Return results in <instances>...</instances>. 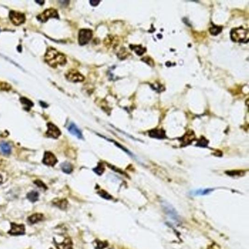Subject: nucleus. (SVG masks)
<instances>
[{"label": "nucleus", "mask_w": 249, "mask_h": 249, "mask_svg": "<svg viewBox=\"0 0 249 249\" xmlns=\"http://www.w3.org/2000/svg\"><path fill=\"white\" fill-rule=\"evenodd\" d=\"M60 167L62 171L66 174H70L73 171V167L72 165L67 161L62 163Z\"/></svg>", "instance_id": "nucleus-17"}, {"label": "nucleus", "mask_w": 249, "mask_h": 249, "mask_svg": "<svg viewBox=\"0 0 249 249\" xmlns=\"http://www.w3.org/2000/svg\"><path fill=\"white\" fill-rule=\"evenodd\" d=\"M149 136L151 137L162 139L165 137V133L163 130L161 129H154L149 132Z\"/></svg>", "instance_id": "nucleus-15"}, {"label": "nucleus", "mask_w": 249, "mask_h": 249, "mask_svg": "<svg viewBox=\"0 0 249 249\" xmlns=\"http://www.w3.org/2000/svg\"><path fill=\"white\" fill-rule=\"evenodd\" d=\"M48 129L46 133V134L48 137L52 138L57 139L61 135V132L60 129L58 128L57 126L52 123H48L47 124Z\"/></svg>", "instance_id": "nucleus-6"}, {"label": "nucleus", "mask_w": 249, "mask_h": 249, "mask_svg": "<svg viewBox=\"0 0 249 249\" xmlns=\"http://www.w3.org/2000/svg\"><path fill=\"white\" fill-rule=\"evenodd\" d=\"M59 18V15L57 11L53 8L47 9L38 16L39 20L42 22H45L47 21L48 18Z\"/></svg>", "instance_id": "nucleus-5"}, {"label": "nucleus", "mask_w": 249, "mask_h": 249, "mask_svg": "<svg viewBox=\"0 0 249 249\" xmlns=\"http://www.w3.org/2000/svg\"><path fill=\"white\" fill-rule=\"evenodd\" d=\"M34 183H35V185H37L39 187H41V188H44V189H47V187L46 186H45V184H44L43 182H42L41 181H39V180H36L34 182Z\"/></svg>", "instance_id": "nucleus-26"}, {"label": "nucleus", "mask_w": 249, "mask_h": 249, "mask_svg": "<svg viewBox=\"0 0 249 249\" xmlns=\"http://www.w3.org/2000/svg\"><path fill=\"white\" fill-rule=\"evenodd\" d=\"M20 101H21L22 104H25V105H27V108L28 109H29V108L32 107L33 106V103L31 101L27 99V98H25V97L21 98V99H20Z\"/></svg>", "instance_id": "nucleus-23"}, {"label": "nucleus", "mask_w": 249, "mask_h": 249, "mask_svg": "<svg viewBox=\"0 0 249 249\" xmlns=\"http://www.w3.org/2000/svg\"><path fill=\"white\" fill-rule=\"evenodd\" d=\"M43 162L44 165L48 166H54L58 162V160L52 152L47 151L44 153Z\"/></svg>", "instance_id": "nucleus-8"}, {"label": "nucleus", "mask_w": 249, "mask_h": 249, "mask_svg": "<svg viewBox=\"0 0 249 249\" xmlns=\"http://www.w3.org/2000/svg\"><path fill=\"white\" fill-rule=\"evenodd\" d=\"M92 37V32L88 29H82L79 33V40L80 45L87 44Z\"/></svg>", "instance_id": "nucleus-3"}, {"label": "nucleus", "mask_w": 249, "mask_h": 249, "mask_svg": "<svg viewBox=\"0 0 249 249\" xmlns=\"http://www.w3.org/2000/svg\"><path fill=\"white\" fill-rule=\"evenodd\" d=\"M8 178L7 173L5 171L0 170V185L6 181Z\"/></svg>", "instance_id": "nucleus-21"}, {"label": "nucleus", "mask_w": 249, "mask_h": 249, "mask_svg": "<svg viewBox=\"0 0 249 249\" xmlns=\"http://www.w3.org/2000/svg\"><path fill=\"white\" fill-rule=\"evenodd\" d=\"M8 233L11 235H23L25 234V227L23 224L11 223L10 230Z\"/></svg>", "instance_id": "nucleus-7"}, {"label": "nucleus", "mask_w": 249, "mask_h": 249, "mask_svg": "<svg viewBox=\"0 0 249 249\" xmlns=\"http://www.w3.org/2000/svg\"><path fill=\"white\" fill-rule=\"evenodd\" d=\"M130 47L132 49L134 50L136 52V53L138 55H142L145 52V48L142 47L141 46H135H135H132Z\"/></svg>", "instance_id": "nucleus-20"}, {"label": "nucleus", "mask_w": 249, "mask_h": 249, "mask_svg": "<svg viewBox=\"0 0 249 249\" xmlns=\"http://www.w3.org/2000/svg\"><path fill=\"white\" fill-rule=\"evenodd\" d=\"M99 2H99V1H90V3L91 4L92 6H97V5L99 4Z\"/></svg>", "instance_id": "nucleus-28"}, {"label": "nucleus", "mask_w": 249, "mask_h": 249, "mask_svg": "<svg viewBox=\"0 0 249 249\" xmlns=\"http://www.w3.org/2000/svg\"><path fill=\"white\" fill-rule=\"evenodd\" d=\"M43 219V215L42 214H34L28 218V222L31 224L36 223L42 221Z\"/></svg>", "instance_id": "nucleus-13"}, {"label": "nucleus", "mask_w": 249, "mask_h": 249, "mask_svg": "<svg viewBox=\"0 0 249 249\" xmlns=\"http://www.w3.org/2000/svg\"><path fill=\"white\" fill-rule=\"evenodd\" d=\"M9 18L13 24L18 26L25 22L26 17L23 13L19 12L12 11L9 13Z\"/></svg>", "instance_id": "nucleus-4"}, {"label": "nucleus", "mask_w": 249, "mask_h": 249, "mask_svg": "<svg viewBox=\"0 0 249 249\" xmlns=\"http://www.w3.org/2000/svg\"><path fill=\"white\" fill-rule=\"evenodd\" d=\"M39 194L38 192L35 191H32L27 194V198L32 202H35L38 201Z\"/></svg>", "instance_id": "nucleus-18"}, {"label": "nucleus", "mask_w": 249, "mask_h": 249, "mask_svg": "<svg viewBox=\"0 0 249 249\" xmlns=\"http://www.w3.org/2000/svg\"><path fill=\"white\" fill-rule=\"evenodd\" d=\"M213 188H205V189H199L195 190L192 191L191 192V195L192 196H203L210 194L213 191Z\"/></svg>", "instance_id": "nucleus-12"}, {"label": "nucleus", "mask_w": 249, "mask_h": 249, "mask_svg": "<svg viewBox=\"0 0 249 249\" xmlns=\"http://www.w3.org/2000/svg\"><path fill=\"white\" fill-rule=\"evenodd\" d=\"M68 130L71 134L76 136L79 139H83V136L82 133L79 128L74 123H71L68 128Z\"/></svg>", "instance_id": "nucleus-10"}, {"label": "nucleus", "mask_w": 249, "mask_h": 249, "mask_svg": "<svg viewBox=\"0 0 249 249\" xmlns=\"http://www.w3.org/2000/svg\"><path fill=\"white\" fill-rule=\"evenodd\" d=\"M104 170H105V168H104L103 165L101 164H99V165H97V167H96L95 169H93L94 172L99 175H101V174H102L104 172Z\"/></svg>", "instance_id": "nucleus-22"}, {"label": "nucleus", "mask_w": 249, "mask_h": 249, "mask_svg": "<svg viewBox=\"0 0 249 249\" xmlns=\"http://www.w3.org/2000/svg\"><path fill=\"white\" fill-rule=\"evenodd\" d=\"M0 149L2 153L6 155H9L11 152V148L8 143L2 142L0 143Z\"/></svg>", "instance_id": "nucleus-14"}, {"label": "nucleus", "mask_w": 249, "mask_h": 249, "mask_svg": "<svg viewBox=\"0 0 249 249\" xmlns=\"http://www.w3.org/2000/svg\"><path fill=\"white\" fill-rule=\"evenodd\" d=\"M57 246L58 249H73V244L71 240L69 239H66L63 242Z\"/></svg>", "instance_id": "nucleus-16"}, {"label": "nucleus", "mask_w": 249, "mask_h": 249, "mask_svg": "<svg viewBox=\"0 0 249 249\" xmlns=\"http://www.w3.org/2000/svg\"><path fill=\"white\" fill-rule=\"evenodd\" d=\"M231 37L232 40L238 43H247L249 41V31L243 27L234 28L231 31Z\"/></svg>", "instance_id": "nucleus-2"}, {"label": "nucleus", "mask_w": 249, "mask_h": 249, "mask_svg": "<svg viewBox=\"0 0 249 249\" xmlns=\"http://www.w3.org/2000/svg\"><path fill=\"white\" fill-rule=\"evenodd\" d=\"M162 204L165 211H166V213L169 214L171 218H174V219L176 220L178 215L174 208L172 207L170 204H169L166 202H163Z\"/></svg>", "instance_id": "nucleus-11"}, {"label": "nucleus", "mask_w": 249, "mask_h": 249, "mask_svg": "<svg viewBox=\"0 0 249 249\" xmlns=\"http://www.w3.org/2000/svg\"><path fill=\"white\" fill-rule=\"evenodd\" d=\"M40 104H41V105H42L43 107L46 108L47 107V105H46V104H45V103H44L41 102H40Z\"/></svg>", "instance_id": "nucleus-29"}, {"label": "nucleus", "mask_w": 249, "mask_h": 249, "mask_svg": "<svg viewBox=\"0 0 249 249\" xmlns=\"http://www.w3.org/2000/svg\"><path fill=\"white\" fill-rule=\"evenodd\" d=\"M66 77L67 79L72 82H80L83 81L84 80V77L82 76L79 71L76 70L70 71L68 74L66 75Z\"/></svg>", "instance_id": "nucleus-9"}, {"label": "nucleus", "mask_w": 249, "mask_h": 249, "mask_svg": "<svg viewBox=\"0 0 249 249\" xmlns=\"http://www.w3.org/2000/svg\"><path fill=\"white\" fill-rule=\"evenodd\" d=\"M45 60L50 66L55 67L59 65H62L66 63V59L65 55L57 50L49 48L45 55Z\"/></svg>", "instance_id": "nucleus-1"}, {"label": "nucleus", "mask_w": 249, "mask_h": 249, "mask_svg": "<svg viewBox=\"0 0 249 249\" xmlns=\"http://www.w3.org/2000/svg\"><path fill=\"white\" fill-rule=\"evenodd\" d=\"M54 204L60 209H65L67 207V202L64 200H59L55 202Z\"/></svg>", "instance_id": "nucleus-19"}, {"label": "nucleus", "mask_w": 249, "mask_h": 249, "mask_svg": "<svg viewBox=\"0 0 249 249\" xmlns=\"http://www.w3.org/2000/svg\"><path fill=\"white\" fill-rule=\"evenodd\" d=\"M106 246L107 244L104 243L102 242H99V243L97 244V247H98V249H103Z\"/></svg>", "instance_id": "nucleus-27"}, {"label": "nucleus", "mask_w": 249, "mask_h": 249, "mask_svg": "<svg viewBox=\"0 0 249 249\" xmlns=\"http://www.w3.org/2000/svg\"><path fill=\"white\" fill-rule=\"evenodd\" d=\"M222 29V28L221 27L214 26V27L210 28V32L211 34L213 35H217L221 32Z\"/></svg>", "instance_id": "nucleus-24"}, {"label": "nucleus", "mask_w": 249, "mask_h": 249, "mask_svg": "<svg viewBox=\"0 0 249 249\" xmlns=\"http://www.w3.org/2000/svg\"><path fill=\"white\" fill-rule=\"evenodd\" d=\"M99 195L103 198L106 199V200H111L112 198V197L108 194L107 192L104 190H101L99 192Z\"/></svg>", "instance_id": "nucleus-25"}]
</instances>
